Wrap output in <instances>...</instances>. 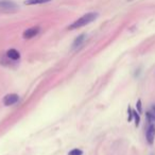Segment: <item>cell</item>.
Returning a JSON list of instances; mask_svg holds the SVG:
<instances>
[{"instance_id": "10", "label": "cell", "mask_w": 155, "mask_h": 155, "mask_svg": "<svg viewBox=\"0 0 155 155\" xmlns=\"http://www.w3.org/2000/svg\"><path fill=\"white\" fill-rule=\"evenodd\" d=\"M83 152L80 150V149H73V150H71L70 152L68 153V155H82Z\"/></svg>"}, {"instance_id": "11", "label": "cell", "mask_w": 155, "mask_h": 155, "mask_svg": "<svg viewBox=\"0 0 155 155\" xmlns=\"http://www.w3.org/2000/svg\"><path fill=\"white\" fill-rule=\"evenodd\" d=\"M147 117L149 118V121H150V122L155 121V114H151V113H148V114H147Z\"/></svg>"}, {"instance_id": "4", "label": "cell", "mask_w": 155, "mask_h": 155, "mask_svg": "<svg viewBox=\"0 0 155 155\" xmlns=\"http://www.w3.org/2000/svg\"><path fill=\"white\" fill-rule=\"evenodd\" d=\"M39 32V27H32L30 29H27L24 32V38L26 39H30L32 37L36 36Z\"/></svg>"}, {"instance_id": "8", "label": "cell", "mask_w": 155, "mask_h": 155, "mask_svg": "<svg viewBox=\"0 0 155 155\" xmlns=\"http://www.w3.org/2000/svg\"><path fill=\"white\" fill-rule=\"evenodd\" d=\"M51 0H27L24 1L26 5H35V4H41V3L50 2Z\"/></svg>"}, {"instance_id": "7", "label": "cell", "mask_w": 155, "mask_h": 155, "mask_svg": "<svg viewBox=\"0 0 155 155\" xmlns=\"http://www.w3.org/2000/svg\"><path fill=\"white\" fill-rule=\"evenodd\" d=\"M85 37H86V35H85V34H81L80 36H78L77 38L75 39V41H73L72 48H73V49L79 48V47H80L81 45L83 44V41H85Z\"/></svg>"}, {"instance_id": "1", "label": "cell", "mask_w": 155, "mask_h": 155, "mask_svg": "<svg viewBox=\"0 0 155 155\" xmlns=\"http://www.w3.org/2000/svg\"><path fill=\"white\" fill-rule=\"evenodd\" d=\"M97 17H98L97 13H87V14L83 15V16L80 17L79 19L75 20L73 24H71L68 29L75 30V29H79V28H82V27H84V26H86V24L92 22Z\"/></svg>"}, {"instance_id": "12", "label": "cell", "mask_w": 155, "mask_h": 155, "mask_svg": "<svg viewBox=\"0 0 155 155\" xmlns=\"http://www.w3.org/2000/svg\"><path fill=\"white\" fill-rule=\"evenodd\" d=\"M136 106H137V109H138V113L140 114V113H141V101H140V100H138V101H137V104H136Z\"/></svg>"}, {"instance_id": "2", "label": "cell", "mask_w": 155, "mask_h": 155, "mask_svg": "<svg viewBox=\"0 0 155 155\" xmlns=\"http://www.w3.org/2000/svg\"><path fill=\"white\" fill-rule=\"evenodd\" d=\"M0 10L5 13H14L18 10V7L11 0H1L0 1Z\"/></svg>"}, {"instance_id": "5", "label": "cell", "mask_w": 155, "mask_h": 155, "mask_svg": "<svg viewBox=\"0 0 155 155\" xmlns=\"http://www.w3.org/2000/svg\"><path fill=\"white\" fill-rule=\"evenodd\" d=\"M145 137H147V141H148L150 145H152L154 142L155 139V125L154 124H151L150 126L147 130V133H145Z\"/></svg>"}, {"instance_id": "6", "label": "cell", "mask_w": 155, "mask_h": 155, "mask_svg": "<svg viewBox=\"0 0 155 155\" xmlns=\"http://www.w3.org/2000/svg\"><path fill=\"white\" fill-rule=\"evenodd\" d=\"M7 58L13 60V61H17V60H19V58H20V53L16 50V49H10V50H7Z\"/></svg>"}, {"instance_id": "9", "label": "cell", "mask_w": 155, "mask_h": 155, "mask_svg": "<svg viewBox=\"0 0 155 155\" xmlns=\"http://www.w3.org/2000/svg\"><path fill=\"white\" fill-rule=\"evenodd\" d=\"M133 117L135 118V125L138 126L139 125V122H140V117H139V115L137 114V111H133Z\"/></svg>"}, {"instance_id": "3", "label": "cell", "mask_w": 155, "mask_h": 155, "mask_svg": "<svg viewBox=\"0 0 155 155\" xmlns=\"http://www.w3.org/2000/svg\"><path fill=\"white\" fill-rule=\"evenodd\" d=\"M18 100H19L18 94H9L3 98V104L7 105V106H10V105H13V104H15L16 102H18Z\"/></svg>"}]
</instances>
